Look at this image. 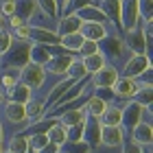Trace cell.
<instances>
[{"label": "cell", "mask_w": 153, "mask_h": 153, "mask_svg": "<svg viewBox=\"0 0 153 153\" xmlns=\"http://www.w3.org/2000/svg\"><path fill=\"white\" fill-rule=\"evenodd\" d=\"M24 109H26V118L29 123H35L39 118H44V112H46V105H44V99H33L29 103H24Z\"/></svg>", "instance_id": "cell-22"}, {"label": "cell", "mask_w": 153, "mask_h": 153, "mask_svg": "<svg viewBox=\"0 0 153 153\" xmlns=\"http://www.w3.org/2000/svg\"><path fill=\"white\" fill-rule=\"evenodd\" d=\"M66 74H68V79H72V81L88 76V70H85V66H83V59H81V57H74V59L70 61V66H68Z\"/></svg>", "instance_id": "cell-33"}, {"label": "cell", "mask_w": 153, "mask_h": 153, "mask_svg": "<svg viewBox=\"0 0 153 153\" xmlns=\"http://www.w3.org/2000/svg\"><path fill=\"white\" fill-rule=\"evenodd\" d=\"M118 68L114 64H107L101 68V70H96L92 76H90V83H92V88H112L114 85V81L118 79Z\"/></svg>", "instance_id": "cell-11"}, {"label": "cell", "mask_w": 153, "mask_h": 153, "mask_svg": "<svg viewBox=\"0 0 153 153\" xmlns=\"http://www.w3.org/2000/svg\"><path fill=\"white\" fill-rule=\"evenodd\" d=\"M83 42H85V39H83L81 33H68V35L59 37V44L64 46L68 53H79V48H81Z\"/></svg>", "instance_id": "cell-28"}, {"label": "cell", "mask_w": 153, "mask_h": 153, "mask_svg": "<svg viewBox=\"0 0 153 153\" xmlns=\"http://www.w3.org/2000/svg\"><path fill=\"white\" fill-rule=\"evenodd\" d=\"M11 35H13V39L31 42V24H24V26H18V29H13Z\"/></svg>", "instance_id": "cell-43"}, {"label": "cell", "mask_w": 153, "mask_h": 153, "mask_svg": "<svg viewBox=\"0 0 153 153\" xmlns=\"http://www.w3.org/2000/svg\"><path fill=\"white\" fill-rule=\"evenodd\" d=\"M81 140L85 142L92 151L101 147V123H99V118L85 116V120H83V136H81Z\"/></svg>", "instance_id": "cell-10"}, {"label": "cell", "mask_w": 153, "mask_h": 153, "mask_svg": "<svg viewBox=\"0 0 153 153\" xmlns=\"http://www.w3.org/2000/svg\"><path fill=\"white\" fill-rule=\"evenodd\" d=\"M92 2H96V0H66V4L61 7L59 16H72V13L81 11L83 7H88V4H92Z\"/></svg>", "instance_id": "cell-36"}, {"label": "cell", "mask_w": 153, "mask_h": 153, "mask_svg": "<svg viewBox=\"0 0 153 153\" xmlns=\"http://www.w3.org/2000/svg\"><path fill=\"white\" fill-rule=\"evenodd\" d=\"M59 153H68V151H64V149H61V147H59Z\"/></svg>", "instance_id": "cell-54"}, {"label": "cell", "mask_w": 153, "mask_h": 153, "mask_svg": "<svg viewBox=\"0 0 153 153\" xmlns=\"http://www.w3.org/2000/svg\"><path fill=\"white\" fill-rule=\"evenodd\" d=\"M35 2H37V11H39V13H44L46 18H51V20L57 22V18H59V7H57L55 0H35Z\"/></svg>", "instance_id": "cell-31"}, {"label": "cell", "mask_w": 153, "mask_h": 153, "mask_svg": "<svg viewBox=\"0 0 153 153\" xmlns=\"http://www.w3.org/2000/svg\"><path fill=\"white\" fill-rule=\"evenodd\" d=\"M37 153H59V147H57V144H53V142H46Z\"/></svg>", "instance_id": "cell-46"}, {"label": "cell", "mask_w": 153, "mask_h": 153, "mask_svg": "<svg viewBox=\"0 0 153 153\" xmlns=\"http://www.w3.org/2000/svg\"><path fill=\"white\" fill-rule=\"evenodd\" d=\"M37 11V2L35 0H16V16H20L22 20H29L35 16Z\"/></svg>", "instance_id": "cell-27"}, {"label": "cell", "mask_w": 153, "mask_h": 153, "mask_svg": "<svg viewBox=\"0 0 153 153\" xmlns=\"http://www.w3.org/2000/svg\"><path fill=\"white\" fill-rule=\"evenodd\" d=\"M76 16L81 18V22H101V24H105L107 29H109V33H114V31H116V26L107 20V16L101 11V7L96 4V2L88 4V7H83L81 11H76Z\"/></svg>", "instance_id": "cell-12"}, {"label": "cell", "mask_w": 153, "mask_h": 153, "mask_svg": "<svg viewBox=\"0 0 153 153\" xmlns=\"http://www.w3.org/2000/svg\"><path fill=\"white\" fill-rule=\"evenodd\" d=\"M0 142L4 144V123L0 120Z\"/></svg>", "instance_id": "cell-47"}, {"label": "cell", "mask_w": 153, "mask_h": 153, "mask_svg": "<svg viewBox=\"0 0 153 153\" xmlns=\"http://www.w3.org/2000/svg\"><path fill=\"white\" fill-rule=\"evenodd\" d=\"M129 140L138 144V147H151L153 142V127L147 123H138L134 129L129 131Z\"/></svg>", "instance_id": "cell-15"}, {"label": "cell", "mask_w": 153, "mask_h": 153, "mask_svg": "<svg viewBox=\"0 0 153 153\" xmlns=\"http://www.w3.org/2000/svg\"><path fill=\"white\" fill-rule=\"evenodd\" d=\"M142 109H144V107L138 105L134 99L127 101V103L120 107V127H123L125 134H127V131H131L138 123H142Z\"/></svg>", "instance_id": "cell-5"}, {"label": "cell", "mask_w": 153, "mask_h": 153, "mask_svg": "<svg viewBox=\"0 0 153 153\" xmlns=\"http://www.w3.org/2000/svg\"><path fill=\"white\" fill-rule=\"evenodd\" d=\"M48 59H51V53H48L46 46H42V44H31V48H29V61H35V64L44 66Z\"/></svg>", "instance_id": "cell-30"}, {"label": "cell", "mask_w": 153, "mask_h": 153, "mask_svg": "<svg viewBox=\"0 0 153 153\" xmlns=\"http://www.w3.org/2000/svg\"><path fill=\"white\" fill-rule=\"evenodd\" d=\"M2 123H9V125H29V118H26V109L22 103H13V101H4L2 109H0Z\"/></svg>", "instance_id": "cell-8"}, {"label": "cell", "mask_w": 153, "mask_h": 153, "mask_svg": "<svg viewBox=\"0 0 153 153\" xmlns=\"http://www.w3.org/2000/svg\"><path fill=\"white\" fill-rule=\"evenodd\" d=\"M72 59H74L72 53L53 55V57L44 64V70H46V74H66V70H68V66H70Z\"/></svg>", "instance_id": "cell-14"}, {"label": "cell", "mask_w": 153, "mask_h": 153, "mask_svg": "<svg viewBox=\"0 0 153 153\" xmlns=\"http://www.w3.org/2000/svg\"><path fill=\"white\" fill-rule=\"evenodd\" d=\"M4 101H13V103H29L31 99H33V90L29 88V85H24V83H16L13 88H9V90H4Z\"/></svg>", "instance_id": "cell-18"}, {"label": "cell", "mask_w": 153, "mask_h": 153, "mask_svg": "<svg viewBox=\"0 0 153 153\" xmlns=\"http://www.w3.org/2000/svg\"><path fill=\"white\" fill-rule=\"evenodd\" d=\"M125 51H127V48H125L123 37L118 35V31L107 33V35L99 42V53L105 57V61H109V59H120V55Z\"/></svg>", "instance_id": "cell-3"}, {"label": "cell", "mask_w": 153, "mask_h": 153, "mask_svg": "<svg viewBox=\"0 0 153 153\" xmlns=\"http://www.w3.org/2000/svg\"><path fill=\"white\" fill-rule=\"evenodd\" d=\"M31 44H42V46H57L59 35L53 29H39V26H31Z\"/></svg>", "instance_id": "cell-16"}, {"label": "cell", "mask_w": 153, "mask_h": 153, "mask_svg": "<svg viewBox=\"0 0 153 153\" xmlns=\"http://www.w3.org/2000/svg\"><path fill=\"white\" fill-rule=\"evenodd\" d=\"M46 136H48V142H53V144H57V147H61V144L66 142V127L57 120L51 129L46 131Z\"/></svg>", "instance_id": "cell-32"}, {"label": "cell", "mask_w": 153, "mask_h": 153, "mask_svg": "<svg viewBox=\"0 0 153 153\" xmlns=\"http://www.w3.org/2000/svg\"><path fill=\"white\" fill-rule=\"evenodd\" d=\"M0 29H4V20L2 18H0Z\"/></svg>", "instance_id": "cell-50"}, {"label": "cell", "mask_w": 153, "mask_h": 153, "mask_svg": "<svg viewBox=\"0 0 153 153\" xmlns=\"http://www.w3.org/2000/svg\"><path fill=\"white\" fill-rule=\"evenodd\" d=\"M0 103H4V94L2 92H0Z\"/></svg>", "instance_id": "cell-51"}, {"label": "cell", "mask_w": 153, "mask_h": 153, "mask_svg": "<svg viewBox=\"0 0 153 153\" xmlns=\"http://www.w3.org/2000/svg\"><path fill=\"white\" fill-rule=\"evenodd\" d=\"M20 83V68H0V90H9Z\"/></svg>", "instance_id": "cell-25"}, {"label": "cell", "mask_w": 153, "mask_h": 153, "mask_svg": "<svg viewBox=\"0 0 153 153\" xmlns=\"http://www.w3.org/2000/svg\"><path fill=\"white\" fill-rule=\"evenodd\" d=\"M81 59H83V66H85L88 74H94L96 70H101V68L107 64V61H105V57H103L101 53H96V55H90V57H81Z\"/></svg>", "instance_id": "cell-34"}, {"label": "cell", "mask_w": 153, "mask_h": 153, "mask_svg": "<svg viewBox=\"0 0 153 153\" xmlns=\"http://www.w3.org/2000/svg\"><path fill=\"white\" fill-rule=\"evenodd\" d=\"M134 101L142 107H153V85H138Z\"/></svg>", "instance_id": "cell-29"}, {"label": "cell", "mask_w": 153, "mask_h": 153, "mask_svg": "<svg viewBox=\"0 0 153 153\" xmlns=\"http://www.w3.org/2000/svg\"><path fill=\"white\" fill-rule=\"evenodd\" d=\"M142 153H151V149H149V147H144V149H142Z\"/></svg>", "instance_id": "cell-49"}, {"label": "cell", "mask_w": 153, "mask_h": 153, "mask_svg": "<svg viewBox=\"0 0 153 153\" xmlns=\"http://www.w3.org/2000/svg\"><path fill=\"white\" fill-rule=\"evenodd\" d=\"M85 109H66V112H61L59 116H57V120L64 125V127H72V125H79V123H83L85 120Z\"/></svg>", "instance_id": "cell-24"}, {"label": "cell", "mask_w": 153, "mask_h": 153, "mask_svg": "<svg viewBox=\"0 0 153 153\" xmlns=\"http://www.w3.org/2000/svg\"><path fill=\"white\" fill-rule=\"evenodd\" d=\"M46 70L44 66L35 64V61H26V64L20 68V83H24V85H29L33 92L39 90L42 85L46 83Z\"/></svg>", "instance_id": "cell-2"}, {"label": "cell", "mask_w": 153, "mask_h": 153, "mask_svg": "<svg viewBox=\"0 0 153 153\" xmlns=\"http://www.w3.org/2000/svg\"><path fill=\"white\" fill-rule=\"evenodd\" d=\"M142 20H140V11H138V0H120V31H129V29H136L140 26Z\"/></svg>", "instance_id": "cell-4"}, {"label": "cell", "mask_w": 153, "mask_h": 153, "mask_svg": "<svg viewBox=\"0 0 153 153\" xmlns=\"http://www.w3.org/2000/svg\"><path fill=\"white\" fill-rule=\"evenodd\" d=\"M99 123L101 125H120V105H116L114 101L107 103V107H105V112L101 114Z\"/></svg>", "instance_id": "cell-26"}, {"label": "cell", "mask_w": 153, "mask_h": 153, "mask_svg": "<svg viewBox=\"0 0 153 153\" xmlns=\"http://www.w3.org/2000/svg\"><path fill=\"white\" fill-rule=\"evenodd\" d=\"M96 53H99V42H92V39H85L79 48L81 57H90V55H96Z\"/></svg>", "instance_id": "cell-41"}, {"label": "cell", "mask_w": 153, "mask_h": 153, "mask_svg": "<svg viewBox=\"0 0 153 153\" xmlns=\"http://www.w3.org/2000/svg\"><path fill=\"white\" fill-rule=\"evenodd\" d=\"M26 140H29V149L37 153V151L48 142V136H46V134H31V136H26Z\"/></svg>", "instance_id": "cell-37"}, {"label": "cell", "mask_w": 153, "mask_h": 153, "mask_svg": "<svg viewBox=\"0 0 153 153\" xmlns=\"http://www.w3.org/2000/svg\"><path fill=\"white\" fill-rule=\"evenodd\" d=\"M16 16V0H0V18L7 20Z\"/></svg>", "instance_id": "cell-40"}, {"label": "cell", "mask_w": 153, "mask_h": 153, "mask_svg": "<svg viewBox=\"0 0 153 153\" xmlns=\"http://www.w3.org/2000/svg\"><path fill=\"white\" fill-rule=\"evenodd\" d=\"M96 4L101 7V11L107 16L109 22L118 26V22H120V0H99Z\"/></svg>", "instance_id": "cell-20"}, {"label": "cell", "mask_w": 153, "mask_h": 153, "mask_svg": "<svg viewBox=\"0 0 153 153\" xmlns=\"http://www.w3.org/2000/svg\"><path fill=\"white\" fill-rule=\"evenodd\" d=\"M2 153H13V151H9V149H4V151H2Z\"/></svg>", "instance_id": "cell-53"}, {"label": "cell", "mask_w": 153, "mask_h": 153, "mask_svg": "<svg viewBox=\"0 0 153 153\" xmlns=\"http://www.w3.org/2000/svg\"><path fill=\"white\" fill-rule=\"evenodd\" d=\"M123 44H125V48H127L131 55H147V42H144L142 26L123 31Z\"/></svg>", "instance_id": "cell-6"}, {"label": "cell", "mask_w": 153, "mask_h": 153, "mask_svg": "<svg viewBox=\"0 0 153 153\" xmlns=\"http://www.w3.org/2000/svg\"><path fill=\"white\" fill-rule=\"evenodd\" d=\"M127 140V134L120 125H101V144L105 149H118Z\"/></svg>", "instance_id": "cell-7"}, {"label": "cell", "mask_w": 153, "mask_h": 153, "mask_svg": "<svg viewBox=\"0 0 153 153\" xmlns=\"http://www.w3.org/2000/svg\"><path fill=\"white\" fill-rule=\"evenodd\" d=\"M0 92H2V90H0Z\"/></svg>", "instance_id": "cell-56"}, {"label": "cell", "mask_w": 153, "mask_h": 153, "mask_svg": "<svg viewBox=\"0 0 153 153\" xmlns=\"http://www.w3.org/2000/svg\"><path fill=\"white\" fill-rule=\"evenodd\" d=\"M11 42H13V35H11V31L7 29H0V55H4L7 51H9V46H11Z\"/></svg>", "instance_id": "cell-42"}, {"label": "cell", "mask_w": 153, "mask_h": 153, "mask_svg": "<svg viewBox=\"0 0 153 153\" xmlns=\"http://www.w3.org/2000/svg\"><path fill=\"white\" fill-rule=\"evenodd\" d=\"M7 149L13 151V153H26L29 151V140H26L24 134H18V136H11L9 142H7Z\"/></svg>", "instance_id": "cell-35"}, {"label": "cell", "mask_w": 153, "mask_h": 153, "mask_svg": "<svg viewBox=\"0 0 153 153\" xmlns=\"http://www.w3.org/2000/svg\"><path fill=\"white\" fill-rule=\"evenodd\" d=\"M142 149H144V147H138V144H134L131 140H125L120 153H142Z\"/></svg>", "instance_id": "cell-45"}, {"label": "cell", "mask_w": 153, "mask_h": 153, "mask_svg": "<svg viewBox=\"0 0 153 153\" xmlns=\"http://www.w3.org/2000/svg\"><path fill=\"white\" fill-rule=\"evenodd\" d=\"M81 18L72 13V16H59L57 18V24H55V31H57V35H68V33H79L81 29Z\"/></svg>", "instance_id": "cell-17"}, {"label": "cell", "mask_w": 153, "mask_h": 153, "mask_svg": "<svg viewBox=\"0 0 153 153\" xmlns=\"http://www.w3.org/2000/svg\"><path fill=\"white\" fill-rule=\"evenodd\" d=\"M149 66H151V59L147 57V55H131V57L125 61L120 76H131V79H136V76L140 72H144Z\"/></svg>", "instance_id": "cell-13"}, {"label": "cell", "mask_w": 153, "mask_h": 153, "mask_svg": "<svg viewBox=\"0 0 153 153\" xmlns=\"http://www.w3.org/2000/svg\"><path fill=\"white\" fill-rule=\"evenodd\" d=\"M2 151H4V144H2V142H0V153H2Z\"/></svg>", "instance_id": "cell-52"}, {"label": "cell", "mask_w": 153, "mask_h": 153, "mask_svg": "<svg viewBox=\"0 0 153 153\" xmlns=\"http://www.w3.org/2000/svg\"><path fill=\"white\" fill-rule=\"evenodd\" d=\"M105 107H107V101H103L101 96H96V94H90L88 101H85V105H83L85 114L92 116V118H101V114L105 112Z\"/></svg>", "instance_id": "cell-23"}, {"label": "cell", "mask_w": 153, "mask_h": 153, "mask_svg": "<svg viewBox=\"0 0 153 153\" xmlns=\"http://www.w3.org/2000/svg\"><path fill=\"white\" fill-rule=\"evenodd\" d=\"M61 149L68 151V153H92V149H90L83 140H79V142H64Z\"/></svg>", "instance_id": "cell-38"}, {"label": "cell", "mask_w": 153, "mask_h": 153, "mask_svg": "<svg viewBox=\"0 0 153 153\" xmlns=\"http://www.w3.org/2000/svg\"><path fill=\"white\" fill-rule=\"evenodd\" d=\"M79 33L83 35V39H92V42H101L103 37L109 33V29L101 22H83Z\"/></svg>", "instance_id": "cell-19"}, {"label": "cell", "mask_w": 153, "mask_h": 153, "mask_svg": "<svg viewBox=\"0 0 153 153\" xmlns=\"http://www.w3.org/2000/svg\"><path fill=\"white\" fill-rule=\"evenodd\" d=\"M136 90H138V81L136 79L118 74V79L114 81V85H112L114 101H131V99H134V94H136Z\"/></svg>", "instance_id": "cell-9"}, {"label": "cell", "mask_w": 153, "mask_h": 153, "mask_svg": "<svg viewBox=\"0 0 153 153\" xmlns=\"http://www.w3.org/2000/svg\"><path fill=\"white\" fill-rule=\"evenodd\" d=\"M81 136H83V123L66 127V142H79Z\"/></svg>", "instance_id": "cell-39"}, {"label": "cell", "mask_w": 153, "mask_h": 153, "mask_svg": "<svg viewBox=\"0 0 153 153\" xmlns=\"http://www.w3.org/2000/svg\"><path fill=\"white\" fill-rule=\"evenodd\" d=\"M55 2H57V7H59V11H61V7L66 4V0H55Z\"/></svg>", "instance_id": "cell-48"}, {"label": "cell", "mask_w": 153, "mask_h": 153, "mask_svg": "<svg viewBox=\"0 0 153 153\" xmlns=\"http://www.w3.org/2000/svg\"><path fill=\"white\" fill-rule=\"evenodd\" d=\"M26 153H35V151H31V149H29V151H26Z\"/></svg>", "instance_id": "cell-55"}, {"label": "cell", "mask_w": 153, "mask_h": 153, "mask_svg": "<svg viewBox=\"0 0 153 153\" xmlns=\"http://www.w3.org/2000/svg\"><path fill=\"white\" fill-rule=\"evenodd\" d=\"M72 83H74L72 79H61V81L57 83V85H55V88L51 90V92H48V96H46V99H44V105H46V112H48V109H53V105H55V103H57V101H59V96H61V94H64V92H66V90H68V88H70V85H72ZM46 112H44V114H46Z\"/></svg>", "instance_id": "cell-21"}, {"label": "cell", "mask_w": 153, "mask_h": 153, "mask_svg": "<svg viewBox=\"0 0 153 153\" xmlns=\"http://www.w3.org/2000/svg\"><path fill=\"white\" fill-rule=\"evenodd\" d=\"M151 76H153V70H151V66H149L144 72H140V74L136 76L138 85H151Z\"/></svg>", "instance_id": "cell-44"}, {"label": "cell", "mask_w": 153, "mask_h": 153, "mask_svg": "<svg viewBox=\"0 0 153 153\" xmlns=\"http://www.w3.org/2000/svg\"><path fill=\"white\" fill-rule=\"evenodd\" d=\"M29 48H31V42L13 39L9 51L0 55V68H22L29 61Z\"/></svg>", "instance_id": "cell-1"}]
</instances>
